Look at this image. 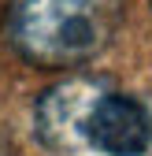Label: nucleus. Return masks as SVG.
<instances>
[{"instance_id": "1", "label": "nucleus", "mask_w": 152, "mask_h": 156, "mask_svg": "<svg viewBox=\"0 0 152 156\" xmlns=\"http://www.w3.org/2000/svg\"><path fill=\"white\" fill-rule=\"evenodd\" d=\"M123 0H11L8 37L26 63L45 71L82 67L111 45Z\"/></svg>"}, {"instance_id": "2", "label": "nucleus", "mask_w": 152, "mask_h": 156, "mask_svg": "<svg viewBox=\"0 0 152 156\" xmlns=\"http://www.w3.org/2000/svg\"><path fill=\"white\" fill-rule=\"evenodd\" d=\"M111 89L108 78H67V82L52 86L33 112V126L41 145L56 149V152H78L89 145L85 126L89 115L97 108V101Z\"/></svg>"}, {"instance_id": "3", "label": "nucleus", "mask_w": 152, "mask_h": 156, "mask_svg": "<svg viewBox=\"0 0 152 156\" xmlns=\"http://www.w3.org/2000/svg\"><path fill=\"white\" fill-rule=\"evenodd\" d=\"M85 138L104 156H145L152 149V115L141 101L108 89L89 115Z\"/></svg>"}, {"instance_id": "4", "label": "nucleus", "mask_w": 152, "mask_h": 156, "mask_svg": "<svg viewBox=\"0 0 152 156\" xmlns=\"http://www.w3.org/2000/svg\"><path fill=\"white\" fill-rule=\"evenodd\" d=\"M148 4H152V0H148Z\"/></svg>"}]
</instances>
